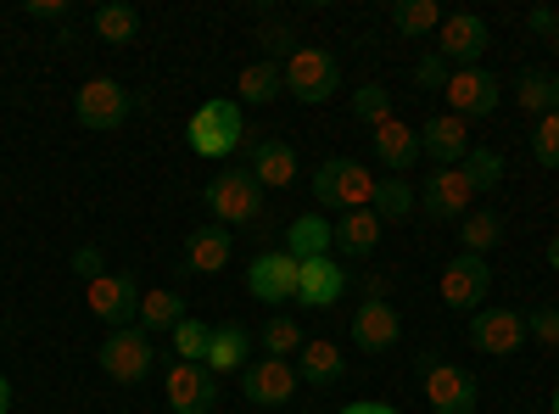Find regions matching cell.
I'll use <instances>...</instances> for the list:
<instances>
[{
  "label": "cell",
  "instance_id": "cell-1",
  "mask_svg": "<svg viewBox=\"0 0 559 414\" xmlns=\"http://www.w3.org/2000/svg\"><path fill=\"white\" fill-rule=\"evenodd\" d=\"M376 191H381V179H369L364 163L324 157L313 168V202H319V213H364V208H376Z\"/></svg>",
  "mask_w": 559,
  "mask_h": 414
},
{
  "label": "cell",
  "instance_id": "cell-2",
  "mask_svg": "<svg viewBox=\"0 0 559 414\" xmlns=\"http://www.w3.org/2000/svg\"><path fill=\"white\" fill-rule=\"evenodd\" d=\"M286 96L302 102V107H319V102H331L336 96V84H342V68L331 51H319V45H297V51H286Z\"/></svg>",
  "mask_w": 559,
  "mask_h": 414
},
{
  "label": "cell",
  "instance_id": "cell-3",
  "mask_svg": "<svg viewBox=\"0 0 559 414\" xmlns=\"http://www.w3.org/2000/svg\"><path fill=\"white\" fill-rule=\"evenodd\" d=\"M263 186L247 174V168H224V174H213V186H207V208H213V218L229 229V224H241V229H252L258 218H263Z\"/></svg>",
  "mask_w": 559,
  "mask_h": 414
},
{
  "label": "cell",
  "instance_id": "cell-4",
  "mask_svg": "<svg viewBox=\"0 0 559 414\" xmlns=\"http://www.w3.org/2000/svg\"><path fill=\"white\" fill-rule=\"evenodd\" d=\"M247 141V118H241V102H202L197 118H191V152L197 157H229Z\"/></svg>",
  "mask_w": 559,
  "mask_h": 414
},
{
  "label": "cell",
  "instance_id": "cell-5",
  "mask_svg": "<svg viewBox=\"0 0 559 414\" xmlns=\"http://www.w3.org/2000/svg\"><path fill=\"white\" fill-rule=\"evenodd\" d=\"M419 392H426L431 414H476L471 370H459V364H448V358H426V364H419Z\"/></svg>",
  "mask_w": 559,
  "mask_h": 414
},
{
  "label": "cell",
  "instance_id": "cell-6",
  "mask_svg": "<svg viewBox=\"0 0 559 414\" xmlns=\"http://www.w3.org/2000/svg\"><path fill=\"white\" fill-rule=\"evenodd\" d=\"M84 303H90V314H96L107 331L140 326V281L134 274H96V281L84 286Z\"/></svg>",
  "mask_w": 559,
  "mask_h": 414
},
{
  "label": "cell",
  "instance_id": "cell-7",
  "mask_svg": "<svg viewBox=\"0 0 559 414\" xmlns=\"http://www.w3.org/2000/svg\"><path fill=\"white\" fill-rule=\"evenodd\" d=\"M442 96H448V113H453V118L471 123V118L498 113V102H503V79L487 73V68H453L448 84H442Z\"/></svg>",
  "mask_w": 559,
  "mask_h": 414
},
{
  "label": "cell",
  "instance_id": "cell-8",
  "mask_svg": "<svg viewBox=\"0 0 559 414\" xmlns=\"http://www.w3.org/2000/svg\"><path fill=\"white\" fill-rule=\"evenodd\" d=\"M152 358H157V347H152V336L140 331V326L112 331V336L102 342V376L118 381V387H134V381L152 376Z\"/></svg>",
  "mask_w": 559,
  "mask_h": 414
},
{
  "label": "cell",
  "instance_id": "cell-9",
  "mask_svg": "<svg viewBox=\"0 0 559 414\" xmlns=\"http://www.w3.org/2000/svg\"><path fill=\"white\" fill-rule=\"evenodd\" d=\"M129 90L118 84V79H90V84H79V96H73V113H79V123L84 129H96V134H112V129H123L129 123Z\"/></svg>",
  "mask_w": 559,
  "mask_h": 414
},
{
  "label": "cell",
  "instance_id": "cell-10",
  "mask_svg": "<svg viewBox=\"0 0 559 414\" xmlns=\"http://www.w3.org/2000/svg\"><path fill=\"white\" fill-rule=\"evenodd\" d=\"M437 292H442V303H448V308H459V314L481 308V303H487V292H492V269H487V258H471V252H459V258H453V263L442 269Z\"/></svg>",
  "mask_w": 559,
  "mask_h": 414
},
{
  "label": "cell",
  "instance_id": "cell-11",
  "mask_svg": "<svg viewBox=\"0 0 559 414\" xmlns=\"http://www.w3.org/2000/svg\"><path fill=\"white\" fill-rule=\"evenodd\" d=\"M471 208H476V186H471V174H464V168H437L426 179V191H419V213L442 218V224L464 218Z\"/></svg>",
  "mask_w": 559,
  "mask_h": 414
},
{
  "label": "cell",
  "instance_id": "cell-12",
  "mask_svg": "<svg viewBox=\"0 0 559 414\" xmlns=\"http://www.w3.org/2000/svg\"><path fill=\"white\" fill-rule=\"evenodd\" d=\"M471 342L487 358H515L521 342H526V314H515V308H481V314H471Z\"/></svg>",
  "mask_w": 559,
  "mask_h": 414
},
{
  "label": "cell",
  "instance_id": "cell-13",
  "mask_svg": "<svg viewBox=\"0 0 559 414\" xmlns=\"http://www.w3.org/2000/svg\"><path fill=\"white\" fill-rule=\"evenodd\" d=\"M487 39H492V28H487L476 12H453V17L437 28L431 51H437L448 68H476V57L487 51Z\"/></svg>",
  "mask_w": 559,
  "mask_h": 414
},
{
  "label": "cell",
  "instance_id": "cell-14",
  "mask_svg": "<svg viewBox=\"0 0 559 414\" xmlns=\"http://www.w3.org/2000/svg\"><path fill=\"white\" fill-rule=\"evenodd\" d=\"M247 292L258 303H297V258L280 247V252H258L252 269H247Z\"/></svg>",
  "mask_w": 559,
  "mask_h": 414
},
{
  "label": "cell",
  "instance_id": "cell-15",
  "mask_svg": "<svg viewBox=\"0 0 559 414\" xmlns=\"http://www.w3.org/2000/svg\"><path fill=\"white\" fill-rule=\"evenodd\" d=\"M163 398L174 414H213L218 403V376H207L202 364H174L163 376Z\"/></svg>",
  "mask_w": 559,
  "mask_h": 414
},
{
  "label": "cell",
  "instance_id": "cell-16",
  "mask_svg": "<svg viewBox=\"0 0 559 414\" xmlns=\"http://www.w3.org/2000/svg\"><path fill=\"white\" fill-rule=\"evenodd\" d=\"M241 392L258 409H286L292 392H297V370H292L286 358H258V364H247V370H241Z\"/></svg>",
  "mask_w": 559,
  "mask_h": 414
},
{
  "label": "cell",
  "instance_id": "cell-17",
  "mask_svg": "<svg viewBox=\"0 0 559 414\" xmlns=\"http://www.w3.org/2000/svg\"><path fill=\"white\" fill-rule=\"evenodd\" d=\"M419 157H431L442 168H459L464 157H471V123L453 118V113H437L419 123Z\"/></svg>",
  "mask_w": 559,
  "mask_h": 414
},
{
  "label": "cell",
  "instance_id": "cell-18",
  "mask_svg": "<svg viewBox=\"0 0 559 414\" xmlns=\"http://www.w3.org/2000/svg\"><path fill=\"white\" fill-rule=\"evenodd\" d=\"M347 336L358 353H392L403 336V319L392 303H358V314L347 319Z\"/></svg>",
  "mask_w": 559,
  "mask_h": 414
},
{
  "label": "cell",
  "instance_id": "cell-19",
  "mask_svg": "<svg viewBox=\"0 0 559 414\" xmlns=\"http://www.w3.org/2000/svg\"><path fill=\"white\" fill-rule=\"evenodd\" d=\"M347 292V269L336 258H302L297 263V303L302 308H336Z\"/></svg>",
  "mask_w": 559,
  "mask_h": 414
},
{
  "label": "cell",
  "instance_id": "cell-20",
  "mask_svg": "<svg viewBox=\"0 0 559 414\" xmlns=\"http://www.w3.org/2000/svg\"><path fill=\"white\" fill-rule=\"evenodd\" d=\"M229 252H236V236H229L224 224H202L185 236V269L191 274H218L229 269Z\"/></svg>",
  "mask_w": 559,
  "mask_h": 414
},
{
  "label": "cell",
  "instance_id": "cell-21",
  "mask_svg": "<svg viewBox=\"0 0 559 414\" xmlns=\"http://www.w3.org/2000/svg\"><path fill=\"white\" fill-rule=\"evenodd\" d=\"M247 174L258 179L263 191H286L292 179H297V152H292L286 141H258V146L247 152Z\"/></svg>",
  "mask_w": 559,
  "mask_h": 414
},
{
  "label": "cell",
  "instance_id": "cell-22",
  "mask_svg": "<svg viewBox=\"0 0 559 414\" xmlns=\"http://www.w3.org/2000/svg\"><path fill=\"white\" fill-rule=\"evenodd\" d=\"M369 141H376L381 168H392V174H408L414 157H419V134H414L403 118H381L376 129H369Z\"/></svg>",
  "mask_w": 559,
  "mask_h": 414
},
{
  "label": "cell",
  "instance_id": "cell-23",
  "mask_svg": "<svg viewBox=\"0 0 559 414\" xmlns=\"http://www.w3.org/2000/svg\"><path fill=\"white\" fill-rule=\"evenodd\" d=\"M331 247H336V224L324 218V213H302V218L286 224V252L297 263L302 258H331Z\"/></svg>",
  "mask_w": 559,
  "mask_h": 414
},
{
  "label": "cell",
  "instance_id": "cell-24",
  "mask_svg": "<svg viewBox=\"0 0 559 414\" xmlns=\"http://www.w3.org/2000/svg\"><path fill=\"white\" fill-rule=\"evenodd\" d=\"M202 370H207V376H236V370H247V331H241V326H213Z\"/></svg>",
  "mask_w": 559,
  "mask_h": 414
},
{
  "label": "cell",
  "instance_id": "cell-25",
  "mask_svg": "<svg viewBox=\"0 0 559 414\" xmlns=\"http://www.w3.org/2000/svg\"><path fill=\"white\" fill-rule=\"evenodd\" d=\"M342 370H347V358H342V347H336V342H324V336L302 342V353H297V381L331 387V381H342Z\"/></svg>",
  "mask_w": 559,
  "mask_h": 414
},
{
  "label": "cell",
  "instance_id": "cell-26",
  "mask_svg": "<svg viewBox=\"0 0 559 414\" xmlns=\"http://www.w3.org/2000/svg\"><path fill=\"white\" fill-rule=\"evenodd\" d=\"M280 90H286V68H280V62L269 57V62L241 68V79H236V102L263 107V102H274V96H280Z\"/></svg>",
  "mask_w": 559,
  "mask_h": 414
},
{
  "label": "cell",
  "instance_id": "cell-27",
  "mask_svg": "<svg viewBox=\"0 0 559 414\" xmlns=\"http://www.w3.org/2000/svg\"><path fill=\"white\" fill-rule=\"evenodd\" d=\"M179 319H191V308H185L179 292H168V286L140 292V331H174Z\"/></svg>",
  "mask_w": 559,
  "mask_h": 414
},
{
  "label": "cell",
  "instance_id": "cell-28",
  "mask_svg": "<svg viewBox=\"0 0 559 414\" xmlns=\"http://www.w3.org/2000/svg\"><path fill=\"white\" fill-rule=\"evenodd\" d=\"M336 247L342 252H353V258H369V252H376L381 247V218L376 213H342L336 218Z\"/></svg>",
  "mask_w": 559,
  "mask_h": 414
},
{
  "label": "cell",
  "instance_id": "cell-29",
  "mask_svg": "<svg viewBox=\"0 0 559 414\" xmlns=\"http://www.w3.org/2000/svg\"><path fill=\"white\" fill-rule=\"evenodd\" d=\"M498 236H503V218L487 213V208H471V213L459 218V247L471 252V258H487L498 247Z\"/></svg>",
  "mask_w": 559,
  "mask_h": 414
},
{
  "label": "cell",
  "instance_id": "cell-30",
  "mask_svg": "<svg viewBox=\"0 0 559 414\" xmlns=\"http://www.w3.org/2000/svg\"><path fill=\"white\" fill-rule=\"evenodd\" d=\"M442 23H448V12L437 7V0H397V7H392V28H397V34H408V39L437 34Z\"/></svg>",
  "mask_w": 559,
  "mask_h": 414
},
{
  "label": "cell",
  "instance_id": "cell-31",
  "mask_svg": "<svg viewBox=\"0 0 559 414\" xmlns=\"http://www.w3.org/2000/svg\"><path fill=\"white\" fill-rule=\"evenodd\" d=\"M134 34H140V12L129 7V0H112V7L96 12V39L102 45H134Z\"/></svg>",
  "mask_w": 559,
  "mask_h": 414
},
{
  "label": "cell",
  "instance_id": "cell-32",
  "mask_svg": "<svg viewBox=\"0 0 559 414\" xmlns=\"http://www.w3.org/2000/svg\"><path fill=\"white\" fill-rule=\"evenodd\" d=\"M515 102H521L532 118L559 113V73H554V79H548V73H521V84H515Z\"/></svg>",
  "mask_w": 559,
  "mask_h": 414
},
{
  "label": "cell",
  "instance_id": "cell-33",
  "mask_svg": "<svg viewBox=\"0 0 559 414\" xmlns=\"http://www.w3.org/2000/svg\"><path fill=\"white\" fill-rule=\"evenodd\" d=\"M302 326H297V319L292 314H274L269 319V331H263V347H269V358H297L302 353Z\"/></svg>",
  "mask_w": 559,
  "mask_h": 414
},
{
  "label": "cell",
  "instance_id": "cell-34",
  "mask_svg": "<svg viewBox=\"0 0 559 414\" xmlns=\"http://www.w3.org/2000/svg\"><path fill=\"white\" fill-rule=\"evenodd\" d=\"M353 118H364L369 129H376L381 118H392V90H386L381 79H364L358 96H353Z\"/></svg>",
  "mask_w": 559,
  "mask_h": 414
},
{
  "label": "cell",
  "instance_id": "cell-35",
  "mask_svg": "<svg viewBox=\"0 0 559 414\" xmlns=\"http://www.w3.org/2000/svg\"><path fill=\"white\" fill-rule=\"evenodd\" d=\"M207 336H213V326H202V319H179V326H174L179 364H202L207 358Z\"/></svg>",
  "mask_w": 559,
  "mask_h": 414
},
{
  "label": "cell",
  "instance_id": "cell-36",
  "mask_svg": "<svg viewBox=\"0 0 559 414\" xmlns=\"http://www.w3.org/2000/svg\"><path fill=\"white\" fill-rule=\"evenodd\" d=\"M369 213H376L381 224H386V218H403V213H414V186H408V179H381L376 208H369Z\"/></svg>",
  "mask_w": 559,
  "mask_h": 414
},
{
  "label": "cell",
  "instance_id": "cell-37",
  "mask_svg": "<svg viewBox=\"0 0 559 414\" xmlns=\"http://www.w3.org/2000/svg\"><path fill=\"white\" fill-rule=\"evenodd\" d=\"M459 168L471 174V186H476V197H481V191H492L498 179H503V157H498V152H487V146H471V157H464Z\"/></svg>",
  "mask_w": 559,
  "mask_h": 414
},
{
  "label": "cell",
  "instance_id": "cell-38",
  "mask_svg": "<svg viewBox=\"0 0 559 414\" xmlns=\"http://www.w3.org/2000/svg\"><path fill=\"white\" fill-rule=\"evenodd\" d=\"M532 152L543 168H559V113L537 118V134H532Z\"/></svg>",
  "mask_w": 559,
  "mask_h": 414
},
{
  "label": "cell",
  "instance_id": "cell-39",
  "mask_svg": "<svg viewBox=\"0 0 559 414\" xmlns=\"http://www.w3.org/2000/svg\"><path fill=\"white\" fill-rule=\"evenodd\" d=\"M526 342H537V347H559V308H537V314H526Z\"/></svg>",
  "mask_w": 559,
  "mask_h": 414
},
{
  "label": "cell",
  "instance_id": "cell-40",
  "mask_svg": "<svg viewBox=\"0 0 559 414\" xmlns=\"http://www.w3.org/2000/svg\"><path fill=\"white\" fill-rule=\"evenodd\" d=\"M448 73H453V68H448L437 51H426V57L414 62V84H419V90H442V84H448Z\"/></svg>",
  "mask_w": 559,
  "mask_h": 414
},
{
  "label": "cell",
  "instance_id": "cell-41",
  "mask_svg": "<svg viewBox=\"0 0 559 414\" xmlns=\"http://www.w3.org/2000/svg\"><path fill=\"white\" fill-rule=\"evenodd\" d=\"M526 28L554 39V34H559V12H554V7H532V12H526Z\"/></svg>",
  "mask_w": 559,
  "mask_h": 414
},
{
  "label": "cell",
  "instance_id": "cell-42",
  "mask_svg": "<svg viewBox=\"0 0 559 414\" xmlns=\"http://www.w3.org/2000/svg\"><path fill=\"white\" fill-rule=\"evenodd\" d=\"M73 269L84 274V281H96V274H107V269H102V252H96V247H79V252H73Z\"/></svg>",
  "mask_w": 559,
  "mask_h": 414
},
{
  "label": "cell",
  "instance_id": "cell-43",
  "mask_svg": "<svg viewBox=\"0 0 559 414\" xmlns=\"http://www.w3.org/2000/svg\"><path fill=\"white\" fill-rule=\"evenodd\" d=\"M28 17H45V23L57 17V23H62V17H68V0H28Z\"/></svg>",
  "mask_w": 559,
  "mask_h": 414
},
{
  "label": "cell",
  "instance_id": "cell-44",
  "mask_svg": "<svg viewBox=\"0 0 559 414\" xmlns=\"http://www.w3.org/2000/svg\"><path fill=\"white\" fill-rule=\"evenodd\" d=\"M386 292H392L386 274H364V303H386Z\"/></svg>",
  "mask_w": 559,
  "mask_h": 414
},
{
  "label": "cell",
  "instance_id": "cell-45",
  "mask_svg": "<svg viewBox=\"0 0 559 414\" xmlns=\"http://www.w3.org/2000/svg\"><path fill=\"white\" fill-rule=\"evenodd\" d=\"M342 414H397V409L392 403H347Z\"/></svg>",
  "mask_w": 559,
  "mask_h": 414
},
{
  "label": "cell",
  "instance_id": "cell-46",
  "mask_svg": "<svg viewBox=\"0 0 559 414\" xmlns=\"http://www.w3.org/2000/svg\"><path fill=\"white\" fill-rule=\"evenodd\" d=\"M12 409V387H7V376H0V414Z\"/></svg>",
  "mask_w": 559,
  "mask_h": 414
},
{
  "label": "cell",
  "instance_id": "cell-47",
  "mask_svg": "<svg viewBox=\"0 0 559 414\" xmlns=\"http://www.w3.org/2000/svg\"><path fill=\"white\" fill-rule=\"evenodd\" d=\"M548 269H559V236H548Z\"/></svg>",
  "mask_w": 559,
  "mask_h": 414
},
{
  "label": "cell",
  "instance_id": "cell-48",
  "mask_svg": "<svg viewBox=\"0 0 559 414\" xmlns=\"http://www.w3.org/2000/svg\"><path fill=\"white\" fill-rule=\"evenodd\" d=\"M548 45H554V57H559V34H554V39H548Z\"/></svg>",
  "mask_w": 559,
  "mask_h": 414
},
{
  "label": "cell",
  "instance_id": "cell-49",
  "mask_svg": "<svg viewBox=\"0 0 559 414\" xmlns=\"http://www.w3.org/2000/svg\"><path fill=\"white\" fill-rule=\"evenodd\" d=\"M554 414H559V387H554Z\"/></svg>",
  "mask_w": 559,
  "mask_h": 414
}]
</instances>
